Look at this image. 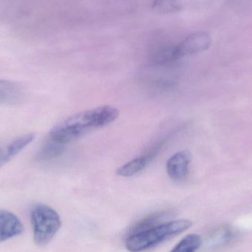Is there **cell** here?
<instances>
[{
    "instance_id": "6da1fadb",
    "label": "cell",
    "mask_w": 252,
    "mask_h": 252,
    "mask_svg": "<svg viewBox=\"0 0 252 252\" xmlns=\"http://www.w3.org/2000/svg\"><path fill=\"white\" fill-rule=\"evenodd\" d=\"M119 113L117 108L109 105L82 111L56 124L48 137L66 145L91 130L109 125L118 118Z\"/></svg>"
},
{
    "instance_id": "7a4b0ae2",
    "label": "cell",
    "mask_w": 252,
    "mask_h": 252,
    "mask_svg": "<svg viewBox=\"0 0 252 252\" xmlns=\"http://www.w3.org/2000/svg\"><path fill=\"white\" fill-rule=\"evenodd\" d=\"M191 226L192 222L185 219L161 223L143 232L127 237L126 249L133 252L150 250L185 232Z\"/></svg>"
},
{
    "instance_id": "3957f363",
    "label": "cell",
    "mask_w": 252,
    "mask_h": 252,
    "mask_svg": "<svg viewBox=\"0 0 252 252\" xmlns=\"http://www.w3.org/2000/svg\"><path fill=\"white\" fill-rule=\"evenodd\" d=\"M33 241L44 247L53 239L62 226V220L56 210L46 204H38L31 212Z\"/></svg>"
},
{
    "instance_id": "277c9868",
    "label": "cell",
    "mask_w": 252,
    "mask_h": 252,
    "mask_svg": "<svg viewBox=\"0 0 252 252\" xmlns=\"http://www.w3.org/2000/svg\"><path fill=\"white\" fill-rule=\"evenodd\" d=\"M211 42V37L207 33L198 32L191 34L179 45L172 49V60L201 53L210 47Z\"/></svg>"
},
{
    "instance_id": "5b68a950",
    "label": "cell",
    "mask_w": 252,
    "mask_h": 252,
    "mask_svg": "<svg viewBox=\"0 0 252 252\" xmlns=\"http://www.w3.org/2000/svg\"><path fill=\"white\" fill-rule=\"evenodd\" d=\"M164 141L157 144L148 152L126 163L117 170L116 174L121 177H131L145 170L157 157L164 144Z\"/></svg>"
},
{
    "instance_id": "8992f818",
    "label": "cell",
    "mask_w": 252,
    "mask_h": 252,
    "mask_svg": "<svg viewBox=\"0 0 252 252\" xmlns=\"http://www.w3.org/2000/svg\"><path fill=\"white\" fill-rule=\"evenodd\" d=\"M192 155L189 150H182L172 155L167 162L169 177L175 181H181L187 177Z\"/></svg>"
},
{
    "instance_id": "52a82bcc",
    "label": "cell",
    "mask_w": 252,
    "mask_h": 252,
    "mask_svg": "<svg viewBox=\"0 0 252 252\" xmlns=\"http://www.w3.org/2000/svg\"><path fill=\"white\" fill-rule=\"evenodd\" d=\"M34 138L33 133H28L0 143V168L20 153L33 141Z\"/></svg>"
},
{
    "instance_id": "ba28073f",
    "label": "cell",
    "mask_w": 252,
    "mask_h": 252,
    "mask_svg": "<svg viewBox=\"0 0 252 252\" xmlns=\"http://www.w3.org/2000/svg\"><path fill=\"white\" fill-rule=\"evenodd\" d=\"M24 226L17 216L7 210H0V243L22 235Z\"/></svg>"
},
{
    "instance_id": "9c48e42d",
    "label": "cell",
    "mask_w": 252,
    "mask_h": 252,
    "mask_svg": "<svg viewBox=\"0 0 252 252\" xmlns=\"http://www.w3.org/2000/svg\"><path fill=\"white\" fill-rule=\"evenodd\" d=\"M23 91L22 87L8 80L0 79V104L13 105L22 99Z\"/></svg>"
},
{
    "instance_id": "30bf717a",
    "label": "cell",
    "mask_w": 252,
    "mask_h": 252,
    "mask_svg": "<svg viewBox=\"0 0 252 252\" xmlns=\"http://www.w3.org/2000/svg\"><path fill=\"white\" fill-rule=\"evenodd\" d=\"M170 216V213L167 212H160V213H154L151 216L145 217L139 221L132 226L131 228L129 229L127 232V237L130 235H135V234L143 232L147 229L154 227L157 225L161 224L166 219L168 218Z\"/></svg>"
},
{
    "instance_id": "8fae6325",
    "label": "cell",
    "mask_w": 252,
    "mask_h": 252,
    "mask_svg": "<svg viewBox=\"0 0 252 252\" xmlns=\"http://www.w3.org/2000/svg\"><path fill=\"white\" fill-rule=\"evenodd\" d=\"M66 144L47 137L38 154V159L49 161L60 156L66 149Z\"/></svg>"
},
{
    "instance_id": "7c38bea8",
    "label": "cell",
    "mask_w": 252,
    "mask_h": 252,
    "mask_svg": "<svg viewBox=\"0 0 252 252\" xmlns=\"http://www.w3.org/2000/svg\"><path fill=\"white\" fill-rule=\"evenodd\" d=\"M202 245V240L196 234H190L184 238L174 248L173 252H193L197 251Z\"/></svg>"
},
{
    "instance_id": "4fadbf2b",
    "label": "cell",
    "mask_w": 252,
    "mask_h": 252,
    "mask_svg": "<svg viewBox=\"0 0 252 252\" xmlns=\"http://www.w3.org/2000/svg\"><path fill=\"white\" fill-rule=\"evenodd\" d=\"M152 8L156 13H161V14L175 13L180 10V1L179 0H154Z\"/></svg>"
},
{
    "instance_id": "5bb4252c",
    "label": "cell",
    "mask_w": 252,
    "mask_h": 252,
    "mask_svg": "<svg viewBox=\"0 0 252 252\" xmlns=\"http://www.w3.org/2000/svg\"><path fill=\"white\" fill-rule=\"evenodd\" d=\"M232 231L229 228L222 227L218 229L213 235H212L210 241L212 245L219 247V246L225 245L230 242L232 239Z\"/></svg>"
}]
</instances>
